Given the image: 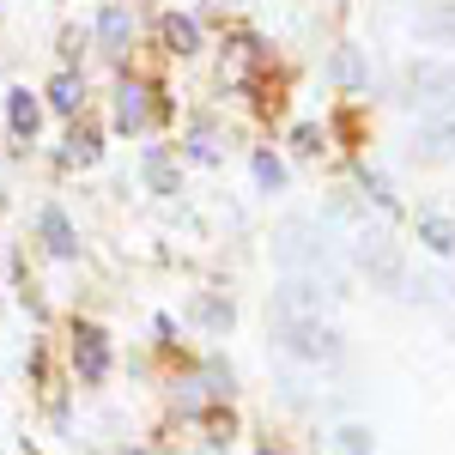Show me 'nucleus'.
<instances>
[{
  "label": "nucleus",
  "mask_w": 455,
  "mask_h": 455,
  "mask_svg": "<svg viewBox=\"0 0 455 455\" xmlns=\"http://www.w3.org/2000/svg\"><path fill=\"white\" fill-rule=\"evenodd\" d=\"M188 158H201V164H212V158H219V146H212V134H207V128H201V134L188 140Z\"/></svg>",
  "instance_id": "obj_22"
},
{
  "label": "nucleus",
  "mask_w": 455,
  "mask_h": 455,
  "mask_svg": "<svg viewBox=\"0 0 455 455\" xmlns=\"http://www.w3.org/2000/svg\"><path fill=\"white\" fill-rule=\"evenodd\" d=\"M334 291H322L315 274H285L280 291H274V315H322Z\"/></svg>",
  "instance_id": "obj_4"
},
{
  "label": "nucleus",
  "mask_w": 455,
  "mask_h": 455,
  "mask_svg": "<svg viewBox=\"0 0 455 455\" xmlns=\"http://www.w3.org/2000/svg\"><path fill=\"white\" fill-rule=\"evenodd\" d=\"M146 116H152V109H146V85H134V79H128V85L116 92V128H122V134H140Z\"/></svg>",
  "instance_id": "obj_10"
},
{
  "label": "nucleus",
  "mask_w": 455,
  "mask_h": 455,
  "mask_svg": "<svg viewBox=\"0 0 455 455\" xmlns=\"http://www.w3.org/2000/svg\"><path fill=\"white\" fill-rule=\"evenodd\" d=\"M255 455H274V450H255Z\"/></svg>",
  "instance_id": "obj_23"
},
{
  "label": "nucleus",
  "mask_w": 455,
  "mask_h": 455,
  "mask_svg": "<svg viewBox=\"0 0 455 455\" xmlns=\"http://www.w3.org/2000/svg\"><path fill=\"white\" fill-rule=\"evenodd\" d=\"M450 152H455V109L425 116L419 134H413V158H450Z\"/></svg>",
  "instance_id": "obj_7"
},
{
  "label": "nucleus",
  "mask_w": 455,
  "mask_h": 455,
  "mask_svg": "<svg viewBox=\"0 0 455 455\" xmlns=\"http://www.w3.org/2000/svg\"><path fill=\"white\" fill-rule=\"evenodd\" d=\"M49 104L61 109V116H73V109L85 104V85H79V73H55V85H49Z\"/></svg>",
  "instance_id": "obj_16"
},
{
  "label": "nucleus",
  "mask_w": 455,
  "mask_h": 455,
  "mask_svg": "<svg viewBox=\"0 0 455 455\" xmlns=\"http://www.w3.org/2000/svg\"><path fill=\"white\" fill-rule=\"evenodd\" d=\"M255 182L274 195V188H285V164L274 158V152H255Z\"/></svg>",
  "instance_id": "obj_18"
},
{
  "label": "nucleus",
  "mask_w": 455,
  "mask_h": 455,
  "mask_svg": "<svg viewBox=\"0 0 455 455\" xmlns=\"http://www.w3.org/2000/svg\"><path fill=\"white\" fill-rule=\"evenodd\" d=\"M140 171H146V182H152V195H176V164H171V152H158V146H152Z\"/></svg>",
  "instance_id": "obj_14"
},
{
  "label": "nucleus",
  "mask_w": 455,
  "mask_h": 455,
  "mask_svg": "<svg viewBox=\"0 0 455 455\" xmlns=\"http://www.w3.org/2000/svg\"><path fill=\"white\" fill-rule=\"evenodd\" d=\"M274 340L304 364H340V328H328L322 315H274Z\"/></svg>",
  "instance_id": "obj_2"
},
{
  "label": "nucleus",
  "mask_w": 455,
  "mask_h": 455,
  "mask_svg": "<svg viewBox=\"0 0 455 455\" xmlns=\"http://www.w3.org/2000/svg\"><path fill=\"white\" fill-rule=\"evenodd\" d=\"M274 255H280L285 274H315V280H328L334 291H340V267H334V249H328V237H315V225H304V219L280 225V237H274ZM340 298H347V291H340Z\"/></svg>",
  "instance_id": "obj_1"
},
{
  "label": "nucleus",
  "mask_w": 455,
  "mask_h": 455,
  "mask_svg": "<svg viewBox=\"0 0 455 455\" xmlns=\"http://www.w3.org/2000/svg\"><path fill=\"white\" fill-rule=\"evenodd\" d=\"M73 364H79V377H85V383H104V377H109V340H104V328H79V334H73Z\"/></svg>",
  "instance_id": "obj_6"
},
{
  "label": "nucleus",
  "mask_w": 455,
  "mask_h": 455,
  "mask_svg": "<svg viewBox=\"0 0 455 455\" xmlns=\"http://www.w3.org/2000/svg\"><path fill=\"white\" fill-rule=\"evenodd\" d=\"M419 243L431 249V255H455V225H450V219H437V212H425V219H419Z\"/></svg>",
  "instance_id": "obj_13"
},
{
  "label": "nucleus",
  "mask_w": 455,
  "mask_h": 455,
  "mask_svg": "<svg viewBox=\"0 0 455 455\" xmlns=\"http://www.w3.org/2000/svg\"><path fill=\"white\" fill-rule=\"evenodd\" d=\"M6 122H12V134H19V140H36V128H43V109H36L31 92H6Z\"/></svg>",
  "instance_id": "obj_11"
},
{
  "label": "nucleus",
  "mask_w": 455,
  "mask_h": 455,
  "mask_svg": "<svg viewBox=\"0 0 455 455\" xmlns=\"http://www.w3.org/2000/svg\"><path fill=\"white\" fill-rule=\"evenodd\" d=\"M98 36H104V49L116 55V49H128V36H134V19H128L122 6H104V12H98Z\"/></svg>",
  "instance_id": "obj_12"
},
{
  "label": "nucleus",
  "mask_w": 455,
  "mask_h": 455,
  "mask_svg": "<svg viewBox=\"0 0 455 455\" xmlns=\"http://www.w3.org/2000/svg\"><path fill=\"white\" fill-rule=\"evenodd\" d=\"M413 31H419L425 49H455V0H437V6H425Z\"/></svg>",
  "instance_id": "obj_8"
},
{
  "label": "nucleus",
  "mask_w": 455,
  "mask_h": 455,
  "mask_svg": "<svg viewBox=\"0 0 455 455\" xmlns=\"http://www.w3.org/2000/svg\"><path fill=\"white\" fill-rule=\"evenodd\" d=\"M36 231H43L49 255H61V261L79 255V237H73V225H68V212H61V207H43V212H36Z\"/></svg>",
  "instance_id": "obj_9"
},
{
  "label": "nucleus",
  "mask_w": 455,
  "mask_h": 455,
  "mask_svg": "<svg viewBox=\"0 0 455 455\" xmlns=\"http://www.w3.org/2000/svg\"><path fill=\"white\" fill-rule=\"evenodd\" d=\"M92 158H98V140H92V134H73L68 140V164H92Z\"/></svg>",
  "instance_id": "obj_21"
},
{
  "label": "nucleus",
  "mask_w": 455,
  "mask_h": 455,
  "mask_svg": "<svg viewBox=\"0 0 455 455\" xmlns=\"http://www.w3.org/2000/svg\"><path fill=\"white\" fill-rule=\"evenodd\" d=\"M352 261H358V274H371V285H377V291L413 298V274H407L401 249L388 243V231H358V237H352Z\"/></svg>",
  "instance_id": "obj_3"
},
{
  "label": "nucleus",
  "mask_w": 455,
  "mask_h": 455,
  "mask_svg": "<svg viewBox=\"0 0 455 455\" xmlns=\"http://www.w3.org/2000/svg\"><path fill=\"white\" fill-rule=\"evenodd\" d=\"M407 85L419 98H431V104H455V61H413Z\"/></svg>",
  "instance_id": "obj_5"
},
{
  "label": "nucleus",
  "mask_w": 455,
  "mask_h": 455,
  "mask_svg": "<svg viewBox=\"0 0 455 455\" xmlns=\"http://www.w3.org/2000/svg\"><path fill=\"white\" fill-rule=\"evenodd\" d=\"M328 73H334V79H340V85H364V61H358V55H352V49H340V55H334V61H328Z\"/></svg>",
  "instance_id": "obj_20"
},
{
  "label": "nucleus",
  "mask_w": 455,
  "mask_h": 455,
  "mask_svg": "<svg viewBox=\"0 0 455 455\" xmlns=\"http://www.w3.org/2000/svg\"><path fill=\"white\" fill-rule=\"evenodd\" d=\"M164 43H171L176 55H195V49H201V25L182 19V12H171V19H164Z\"/></svg>",
  "instance_id": "obj_15"
},
{
  "label": "nucleus",
  "mask_w": 455,
  "mask_h": 455,
  "mask_svg": "<svg viewBox=\"0 0 455 455\" xmlns=\"http://www.w3.org/2000/svg\"><path fill=\"white\" fill-rule=\"evenodd\" d=\"M334 450L340 455H371V431H364V425H340V431H334Z\"/></svg>",
  "instance_id": "obj_19"
},
{
  "label": "nucleus",
  "mask_w": 455,
  "mask_h": 455,
  "mask_svg": "<svg viewBox=\"0 0 455 455\" xmlns=\"http://www.w3.org/2000/svg\"><path fill=\"white\" fill-rule=\"evenodd\" d=\"M195 315H201V322H207L212 334H225V328H231V322H237V310H231V304H219V298H201V304H195Z\"/></svg>",
  "instance_id": "obj_17"
}]
</instances>
